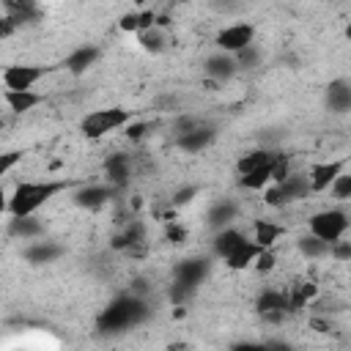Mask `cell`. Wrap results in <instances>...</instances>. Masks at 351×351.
<instances>
[{
    "label": "cell",
    "instance_id": "8",
    "mask_svg": "<svg viewBox=\"0 0 351 351\" xmlns=\"http://www.w3.org/2000/svg\"><path fill=\"white\" fill-rule=\"evenodd\" d=\"M52 71L44 63H8L0 74L3 90H36V85Z\"/></svg>",
    "mask_w": 351,
    "mask_h": 351
},
{
    "label": "cell",
    "instance_id": "11",
    "mask_svg": "<svg viewBox=\"0 0 351 351\" xmlns=\"http://www.w3.org/2000/svg\"><path fill=\"white\" fill-rule=\"evenodd\" d=\"M214 140H217V129H214L211 123L200 121L197 126H192V129L176 134V148H181L184 154H200V151H206Z\"/></svg>",
    "mask_w": 351,
    "mask_h": 351
},
{
    "label": "cell",
    "instance_id": "19",
    "mask_svg": "<svg viewBox=\"0 0 351 351\" xmlns=\"http://www.w3.org/2000/svg\"><path fill=\"white\" fill-rule=\"evenodd\" d=\"M112 192H115V186H110V184H90V186H82L80 192H74V203L82 208H101L112 197Z\"/></svg>",
    "mask_w": 351,
    "mask_h": 351
},
{
    "label": "cell",
    "instance_id": "29",
    "mask_svg": "<svg viewBox=\"0 0 351 351\" xmlns=\"http://www.w3.org/2000/svg\"><path fill=\"white\" fill-rule=\"evenodd\" d=\"M14 30H16V22H14L8 14H0V41L11 38V36H14Z\"/></svg>",
    "mask_w": 351,
    "mask_h": 351
},
{
    "label": "cell",
    "instance_id": "7",
    "mask_svg": "<svg viewBox=\"0 0 351 351\" xmlns=\"http://www.w3.org/2000/svg\"><path fill=\"white\" fill-rule=\"evenodd\" d=\"M208 274V261L206 258H189V261H181L176 266V274H173V285H170V299L173 302H186L197 285L206 280Z\"/></svg>",
    "mask_w": 351,
    "mask_h": 351
},
{
    "label": "cell",
    "instance_id": "12",
    "mask_svg": "<svg viewBox=\"0 0 351 351\" xmlns=\"http://www.w3.org/2000/svg\"><path fill=\"white\" fill-rule=\"evenodd\" d=\"M203 71H206V77L208 80H214V82H228V80H233L236 74H239V66H236V58L230 55V52H222V49H217L214 55H208L206 60H203Z\"/></svg>",
    "mask_w": 351,
    "mask_h": 351
},
{
    "label": "cell",
    "instance_id": "4",
    "mask_svg": "<svg viewBox=\"0 0 351 351\" xmlns=\"http://www.w3.org/2000/svg\"><path fill=\"white\" fill-rule=\"evenodd\" d=\"M271 159H274V151H269V148L247 151L239 159V165H236L241 189H247V192H263L271 184Z\"/></svg>",
    "mask_w": 351,
    "mask_h": 351
},
{
    "label": "cell",
    "instance_id": "3",
    "mask_svg": "<svg viewBox=\"0 0 351 351\" xmlns=\"http://www.w3.org/2000/svg\"><path fill=\"white\" fill-rule=\"evenodd\" d=\"M132 121H134V112L126 107H101V110H90L88 115H82L80 132L88 140H101V137H110L126 129Z\"/></svg>",
    "mask_w": 351,
    "mask_h": 351
},
{
    "label": "cell",
    "instance_id": "13",
    "mask_svg": "<svg viewBox=\"0 0 351 351\" xmlns=\"http://www.w3.org/2000/svg\"><path fill=\"white\" fill-rule=\"evenodd\" d=\"M132 173H134V165H132V156L129 154H112V156H107V162H104V178H107L110 186L123 189L132 181Z\"/></svg>",
    "mask_w": 351,
    "mask_h": 351
},
{
    "label": "cell",
    "instance_id": "32",
    "mask_svg": "<svg viewBox=\"0 0 351 351\" xmlns=\"http://www.w3.org/2000/svg\"><path fill=\"white\" fill-rule=\"evenodd\" d=\"M3 126H5V121H3V115H0V129H3Z\"/></svg>",
    "mask_w": 351,
    "mask_h": 351
},
{
    "label": "cell",
    "instance_id": "10",
    "mask_svg": "<svg viewBox=\"0 0 351 351\" xmlns=\"http://www.w3.org/2000/svg\"><path fill=\"white\" fill-rule=\"evenodd\" d=\"M348 167V159L340 156V159H326V162H313L304 173H307V181H310V192L313 195H324L329 189V184Z\"/></svg>",
    "mask_w": 351,
    "mask_h": 351
},
{
    "label": "cell",
    "instance_id": "2",
    "mask_svg": "<svg viewBox=\"0 0 351 351\" xmlns=\"http://www.w3.org/2000/svg\"><path fill=\"white\" fill-rule=\"evenodd\" d=\"M148 315V304L143 296L137 293H121L118 299H112L101 315H99V329H107V332H123V329H132L137 326L143 318Z\"/></svg>",
    "mask_w": 351,
    "mask_h": 351
},
{
    "label": "cell",
    "instance_id": "24",
    "mask_svg": "<svg viewBox=\"0 0 351 351\" xmlns=\"http://www.w3.org/2000/svg\"><path fill=\"white\" fill-rule=\"evenodd\" d=\"M63 255V247L60 244H52V241H41V239H33V244L25 250V258L30 263H52L55 258Z\"/></svg>",
    "mask_w": 351,
    "mask_h": 351
},
{
    "label": "cell",
    "instance_id": "30",
    "mask_svg": "<svg viewBox=\"0 0 351 351\" xmlns=\"http://www.w3.org/2000/svg\"><path fill=\"white\" fill-rule=\"evenodd\" d=\"M3 217H8V189L3 186V181H0V219Z\"/></svg>",
    "mask_w": 351,
    "mask_h": 351
},
{
    "label": "cell",
    "instance_id": "28",
    "mask_svg": "<svg viewBox=\"0 0 351 351\" xmlns=\"http://www.w3.org/2000/svg\"><path fill=\"white\" fill-rule=\"evenodd\" d=\"M22 156H25L22 151H0V181L22 162Z\"/></svg>",
    "mask_w": 351,
    "mask_h": 351
},
{
    "label": "cell",
    "instance_id": "17",
    "mask_svg": "<svg viewBox=\"0 0 351 351\" xmlns=\"http://www.w3.org/2000/svg\"><path fill=\"white\" fill-rule=\"evenodd\" d=\"M3 101L14 115H25L44 101V93H38V90H3Z\"/></svg>",
    "mask_w": 351,
    "mask_h": 351
},
{
    "label": "cell",
    "instance_id": "25",
    "mask_svg": "<svg viewBox=\"0 0 351 351\" xmlns=\"http://www.w3.org/2000/svg\"><path fill=\"white\" fill-rule=\"evenodd\" d=\"M233 222H236V206L230 200L214 203V208L208 211V225L217 230V228H225V225H233Z\"/></svg>",
    "mask_w": 351,
    "mask_h": 351
},
{
    "label": "cell",
    "instance_id": "20",
    "mask_svg": "<svg viewBox=\"0 0 351 351\" xmlns=\"http://www.w3.org/2000/svg\"><path fill=\"white\" fill-rule=\"evenodd\" d=\"M99 60V49L93 47V44H82V47H77V49H71V55L63 60V66H66V71H71V74H85L93 63Z\"/></svg>",
    "mask_w": 351,
    "mask_h": 351
},
{
    "label": "cell",
    "instance_id": "16",
    "mask_svg": "<svg viewBox=\"0 0 351 351\" xmlns=\"http://www.w3.org/2000/svg\"><path fill=\"white\" fill-rule=\"evenodd\" d=\"M326 107L332 112H337V115H343V112L351 110V82L346 77L332 80L326 85Z\"/></svg>",
    "mask_w": 351,
    "mask_h": 351
},
{
    "label": "cell",
    "instance_id": "15",
    "mask_svg": "<svg viewBox=\"0 0 351 351\" xmlns=\"http://www.w3.org/2000/svg\"><path fill=\"white\" fill-rule=\"evenodd\" d=\"M247 239V233L244 230H239L236 225H225V228H217V233H214V239H211V255L214 258H228L230 255V250L236 247V244H241Z\"/></svg>",
    "mask_w": 351,
    "mask_h": 351
},
{
    "label": "cell",
    "instance_id": "31",
    "mask_svg": "<svg viewBox=\"0 0 351 351\" xmlns=\"http://www.w3.org/2000/svg\"><path fill=\"white\" fill-rule=\"evenodd\" d=\"M145 3H151V0H134V5H137V8H145Z\"/></svg>",
    "mask_w": 351,
    "mask_h": 351
},
{
    "label": "cell",
    "instance_id": "27",
    "mask_svg": "<svg viewBox=\"0 0 351 351\" xmlns=\"http://www.w3.org/2000/svg\"><path fill=\"white\" fill-rule=\"evenodd\" d=\"M274 266H277V255H274V247H269V250H261V252L255 255V261H252L250 269H255V271H261V274H269Z\"/></svg>",
    "mask_w": 351,
    "mask_h": 351
},
{
    "label": "cell",
    "instance_id": "1",
    "mask_svg": "<svg viewBox=\"0 0 351 351\" xmlns=\"http://www.w3.org/2000/svg\"><path fill=\"white\" fill-rule=\"evenodd\" d=\"M71 184L63 178H22L8 192V217H33Z\"/></svg>",
    "mask_w": 351,
    "mask_h": 351
},
{
    "label": "cell",
    "instance_id": "21",
    "mask_svg": "<svg viewBox=\"0 0 351 351\" xmlns=\"http://www.w3.org/2000/svg\"><path fill=\"white\" fill-rule=\"evenodd\" d=\"M134 36H137V44L151 55H159L167 49V30H165V25H156V19H154V25H148L145 30H140Z\"/></svg>",
    "mask_w": 351,
    "mask_h": 351
},
{
    "label": "cell",
    "instance_id": "22",
    "mask_svg": "<svg viewBox=\"0 0 351 351\" xmlns=\"http://www.w3.org/2000/svg\"><path fill=\"white\" fill-rule=\"evenodd\" d=\"M8 233H11L14 239L33 241V239H38V236L44 233V225L36 219V214H33V217H11V219H8Z\"/></svg>",
    "mask_w": 351,
    "mask_h": 351
},
{
    "label": "cell",
    "instance_id": "6",
    "mask_svg": "<svg viewBox=\"0 0 351 351\" xmlns=\"http://www.w3.org/2000/svg\"><path fill=\"white\" fill-rule=\"evenodd\" d=\"M313 192H310V181H307V173H296L291 170L282 181L277 184H269L263 189V203L271 206V208H285V206H293L299 200H307Z\"/></svg>",
    "mask_w": 351,
    "mask_h": 351
},
{
    "label": "cell",
    "instance_id": "9",
    "mask_svg": "<svg viewBox=\"0 0 351 351\" xmlns=\"http://www.w3.org/2000/svg\"><path fill=\"white\" fill-rule=\"evenodd\" d=\"M214 44H217V49L236 55L239 49L255 44V25L252 22H241V19L239 22H230V25H225V27L217 30Z\"/></svg>",
    "mask_w": 351,
    "mask_h": 351
},
{
    "label": "cell",
    "instance_id": "18",
    "mask_svg": "<svg viewBox=\"0 0 351 351\" xmlns=\"http://www.w3.org/2000/svg\"><path fill=\"white\" fill-rule=\"evenodd\" d=\"M261 252V247L247 236L241 244H236L233 250H230V255L228 258H222V263L230 269V271H244V269H250L252 266V261H255V255Z\"/></svg>",
    "mask_w": 351,
    "mask_h": 351
},
{
    "label": "cell",
    "instance_id": "5",
    "mask_svg": "<svg viewBox=\"0 0 351 351\" xmlns=\"http://www.w3.org/2000/svg\"><path fill=\"white\" fill-rule=\"evenodd\" d=\"M348 228H351V219H348V211L343 206H326V208H318L307 217V233L324 239L326 244L346 239Z\"/></svg>",
    "mask_w": 351,
    "mask_h": 351
},
{
    "label": "cell",
    "instance_id": "23",
    "mask_svg": "<svg viewBox=\"0 0 351 351\" xmlns=\"http://www.w3.org/2000/svg\"><path fill=\"white\" fill-rule=\"evenodd\" d=\"M296 250H299V255L304 261H324V258H329V244L324 239L313 236V233L299 236L296 239Z\"/></svg>",
    "mask_w": 351,
    "mask_h": 351
},
{
    "label": "cell",
    "instance_id": "14",
    "mask_svg": "<svg viewBox=\"0 0 351 351\" xmlns=\"http://www.w3.org/2000/svg\"><path fill=\"white\" fill-rule=\"evenodd\" d=\"M285 236V225L274 222V219H255L252 222V233L250 239L261 247V250H269V247H277V241Z\"/></svg>",
    "mask_w": 351,
    "mask_h": 351
},
{
    "label": "cell",
    "instance_id": "26",
    "mask_svg": "<svg viewBox=\"0 0 351 351\" xmlns=\"http://www.w3.org/2000/svg\"><path fill=\"white\" fill-rule=\"evenodd\" d=\"M326 192H329L337 203H346V200L351 197V173H348V167H346V170H343L332 184H329V189H326Z\"/></svg>",
    "mask_w": 351,
    "mask_h": 351
}]
</instances>
